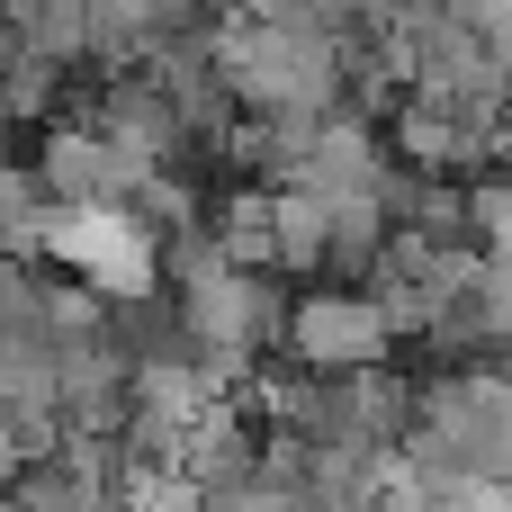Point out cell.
I'll return each instance as SVG.
<instances>
[{
	"instance_id": "6da1fadb",
	"label": "cell",
	"mask_w": 512,
	"mask_h": 512,
	"mask_svg": "<svg viewBox=\"0 0 512 512\" xmlns=\"http://www.w3.org/2000/svg\"><path fill=\"white\" fill-rule=\"evenodd\" d=\"M396 351L405 342H396V324L369 288L360 297H306L288 315V360L297 369H369V360H396Z\"/></svg>"
}]
</instances>
